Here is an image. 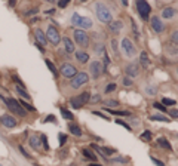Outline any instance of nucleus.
<instances>
[{
	"label": "nucleus",
	"mask_w": 178,
	"mask_h": 166,
	"mask_svg": "<svg viewBox=\"0 0 178 166\" xmlns=\"http://www.w3.org/2000/svg\"><path fill=\"white\" fill-rule=\"evenodd\" d=\"M94 12H95V17L98 18V21L101 24H108L113 21L111 9L105 3H102V2H97L94 5Z\"/></svg>",
	"instance_id": "1"
},
{
	"label": "nucleus",
	"mask_w": 178,
	"mask_h": 166,
	"mask_svg": "<svg viewBox=\"0 0 178 166\" xmlns=\"http://www.w3.org/2000/svg\"><path fill=\"white\" fill-rule=\"evenodd\" d=\"M73 40H74V43H77V46H80L82 49H88L91 45L89 34L86 33V30H82V28H76L73 31Z\"/></svg>",
	"instance_id": "2"
},
{
	"label": "nucleus",
	"mask_w": 178,
	"mask_h": 166,
	"mask_svg": "<svg viewBox=\"0 0 178 166\" xmlns=\"http://www.w3.org/2000/svg\"><path fill=\"white\" fill-rule=\"evenodd\" d=\"M120 50H122V55L129 59L137 56V46L134 45V42L129 37H123L120 40Z\"/></svg>",
	"instance_id": "3"
},
{
	"label": "nucleus",
	"mask_w": 178,
	"mask_h": 166,
	"mask_svg": "<svg viewBox=\"0 0 178 166\" xmlns=\"http://www.w3.org/2000/svg\"><path fill=\"white\" fill-rule=\"evenodd\" d=\"M135 11L144 21H149V18L152 17V6L147 0H135Z\"/></svg>",
	"instance_id": "4"
},
{
	"label": "nucleus",
	"mask_w": 178,
	"mask_h": 166,
	"mask_svg": "<svg viewBox=\"0 0 178 166\" xmlns=\"http://www.w3.org/2000/svg\"><path fill=\"white\" fill-rule=\"evenodd\" d=\"M88 83H89V74H88L86 71H79L76 76H73V77L70 79V88H71L73 91H77V89L83 88V86L88 85Z\"/></svg>",
	"instance_id": "5"
},
{
	"label": "nucleus",
	"mask_w": 178,
	"mask_h": 166,
	"mask_svg": "<svg viewBox=\"0 0 178 166\" xmlns=\"http://www.w3.org/2000/svg\"><path fill=\"white\" fill-rule=\"evenodd\" d=\"M89 101H91V92H89V91H85V92H82V94L70 98V105H71L73 108L79 110V108H83Z\"/></svg>",
	"instance_id": "6"
},
{
	"label": "nucleus",
	"mask_w": 178,
	"mask_h": 166,
	"mask_svg": "<svg viewBox=\"0 0 178 166\" xmlns=\"http://www.w3.org/2000/svg\"><path fill=\"white\" fill-rule=\"evenodd\" d=\"M71 24L77 28H82V30H91L94 27V23L89 17H82L77 12L73 14V17H71Z\"/></svg>",
	"instance_id": "7"
},
{
	"label": "nucleus",
	"mask_w": 178,
	"mask_h": 166,
	"mask_svg": "<svg viewBox=\"0 0 178 166\" xmlns=\"http://www.w3.org/2000/svg\"><path fill=\"white\" fill-rule=\"evenodd\" d=\"M3 101H5L6 107H8L11 111H14L15 114H18V116H21V117H26L27 116L26 108L21 105V102H20L18 99H14V98H3Z\"/></svg>",
	"instance_id": "8"
},
{
	"label": "nucleus",
	"mask_w": 178,
	"mask_h": 166,
	"mask_svg": "<svg viewBox=\"0 0 178 166\" xmlns=\"http://www.w3.org/2000/svg\"><path fill=\"white\" fill-rule=\"evenodd\" d=\"M89 77H92L94 80H97V79H100L102 74H104V65H102V62L100 59H92L91 62H89Z\"/></svg>",
	"instance_id": "9"
},
{
	"label": "nucleus",
	"mask_w": 178,
	"mask_h": 166,
	"mask_svg": "<svg viewBox=\"0 0 178 166\" xmlns=\"http://www.w3.org/2000/svg\"><path fill=\"white\" fill-rule=\"evenodd\" d=\"M150 27L156 34H163L166 31V24L163 23V20L159 15H152L150 17Z\"/></svg>",
	"instance_id": "10"
},
{
	"label": "nucleus",
	"mask_w": 178,
	"mask_h": 166,
	"mask_svg": "<svg viewBox=\"0 0 178 166\" xmlns=\"http://www.w3.org/2000/svg\"><path fill=\"white\" fill-rule=\"evenodd\" d=\"M46 39H48V42L53 45V46H56V45H59V42H61V36H59V31L53 27V25H49L48 27V30H46Z\"/></svg>",
	"instance_id": "11"
},
{
	"label": "nucleus",
	"mask_w": 178,
	"mask_h": 166,
	"mask_svg": "<svg viewBox=\"0 0 178 166\" xmlns=\"http://www.w3.org/2000/svg\"><path fill=\"white\" fill-rule=\"evenodd\" d=\"M123 73H125V76H128V77L135 79V77H138L141 74V67L137 62H128L126 65L123 67Z\"/></svg>",
	"instance_id": "12"
},
{
	"label": "nucleus",
	"mask_w": 178,
	"mask_h": 166,
	"mask_svg": "<svg viewBox=\"0 0 178 166\" xmlns=\"http://www.w3.org/2000/svg\"><path fill=\"white\" fill-rule=\"evenodd\" d=\"M58 71H59V74H61L62 77H65V79H71L73 76L77 74V68L73 64H70V62H64V64L59 67Z\"/></svg>",
	"instance_id": "13"
},
{
	"label": "nucleus",
	"mask_w": 178,
	"mask_h": 166,
	"mask_svg": "<svg viewBox=\"0 0 178 166\" xmlns=\"http://www.w3.org/2000/svg\"><path fill=\"white\" fill-rule=\"evenodd\" d=\"M0 125H2L3 128L12 129V128H15V126L18 125V120L14 117V116H11V114H3V116L0 117Z\"/></svg>",
	"instance_id": "14"
},
{
	"label": "nucleus",
	"mask_w": 178,
	"mask_h": 166,
	"mask_svg": "<svg viewBox=\"0 0 178 166\" xmlns=\"http://www.w3.org/2000/svg\"><path fill=\"white\" fill-rule=\"evenodd\" d=\"M177 14H178V11L174 6H166V8H163L160 11V17L163 20H174L177 17Z\"/></svg>",
	"instance_id": "15"
},
{
	"label": "nucleus",
	"mask_w": 178,
	"mask_h": 166,
	"mask_svg": "<svg viewBox=\"0 0 178 166\" xmlns=\"http://www.w3.org/2000/svg\"><path fill=\"white\" fill-rule=\"evenodd\" d=\"M74 58H76V61L79 64H88L89 62V53L85 50V49H82V50H74Z\"/></svg>",
	"instance_id": "16"
},
{
	"label": "nucleus",
	"mask_w": 178,
	"mask_h": 166,
	"mask_svg": "<svg viewBox=\"0 0 178 166\" xmlns=\"http://www.w3.org/2000/svg\"><path fill=\"white\" fill-rule=\"evenodd\" d=\"M143 94L146 96H156L159 94V86L153 85V83H147V85L143 86Z\"/></svg>",
	"instance_id": "17"
},
{
	"label": "nucleus",
	"mask_w": 178,
	"mask_h": 166,
	"mask_svg": "<svg viewBox=\"0 0 178 166\" xmlns=\"http://www.w3.org/2000/svg\"><path fill=\"white\" fill-rule=\"evenodd\" d=\"M107 25H108V30H110L113 34H119V33L123 30V25H125V24H123V21H120V20H116V21L113 20L111 23H108Z\"/></svg>",
	"instance_id": "18"
},
{
	"label": "nucleus",
	"mask_w": 178,
	"mask_h": 166,
	"mask_svg": "<svg viewBox=\"0 0 178 166\" xmlns=\"http://www.w3.org/2000/svg\"><path fill=\"white\" fill-rule=\"evenodd\" d=\"M104 111H107L108 114H113V116H120V117H132V113L126 111V110H114V108H110V107H104L102 108Z\"/></svg>",
	"instance_id": "19"
},
{
	"label": "nucleus",
	"mask_w": 178,
	"mask_h": 166,
	"mask_svg": "<svg viewBox=\"0 0 178 166\" xmlns=\"http://www.w3.org/2000/svg\"><path fill=\"white\" fill-rule=\"evenodd\" d=\"M34 37H36V42L40 43L42 46H45V45L48 43L46 34H45V31H43L42 28H36V30H34Z\"/></svg>",
	"instance_id": "20"
},
{
	"label": "nucleus",
	"mask_w": 178,
	"mask_h": 166,
	"mask_svg": "<svg viewBox=\"0 0 178 166\" xmlns=\"http://www.w3.org/2000/svg\"><path fill=\"white\" fill-rule=\"evenodd\" d=\"M165 55H166V58L171 59V61H178V47L166 46L165 47Z\"/></svg>",
	"instance_id": "21"
},
{
	"label": "nucleus",
	"mask_w": 178,
	"mask_h": 166,
	"mask_svg": "<svg viewBox=\"0 0 178 166\" xmlns=\"http://www.w3.org/2000/svg\"><path fill=\"white\" fill-rule=\"evenodd\" d=\"M150 65H152L150 56H149L147 50H143V52L140 53V67H143V68H149Z\"/></svg>",
	"instance_id": "22"
},
{
	"label": "nucleus",
	"mask_w": 178,
	"mask_h": 166,
	"mask_svg": "<svg viewBox=\"0 0 178 166\" xmlns=\"http://www.w3.org/2000/svg\"><path fill=\"white\" fill-rule=\"evenodd\" d=\"M62 43H64V49H65V52L67 53H74V42L68 37V36H64L62 37Z\"/></svg>",
	"instance_id": "23"
},
{
	"label": "nucleus",
	"mask_w": 178,
	"mask_h": 166,
	"mask_svg": "<svg viewBox=\"0 0 178 166\" xmlns=\"http://www.w3.org/2000/svg\"><path fill=\"white\" fill-rule=\"evenodd\" d=\"M67 129H68V131H70V134H71V135H74V137H82V135H83L82 128H80L77 123H74V122H70V123H68V126H67Z\"/></svg>",
	"instance_id": "24"
},
{
	"label": "nucleus",
	"mask_w": 178,
	"mask_h": 166,
	"mask_svg": "<svg viewBox=\"0 0 178 166\" xmlns=\"http://www.w3.org/2000/svg\"><path fill=\"white\" fill-rule=\"evenodd\" d=\"M100 156L101 157H110V156H113V154H116L117 153V150L116 148H113V147H105V145H101L100 147Z\"/></svg>",
	"instance_id": "25"
},
{
	"label": "nucleus",
	"mask_w": 178,
	"mask_h": 166,
	"mask_svg": "<svg viewBox=\"0 0 178 166\" xmlns=\"http://www.w3.org/2000/svg\"><path fill=\"white\" fill-rule=\"evenodd\" d=\"M149 119L153 120V122H165V123H169V122H171V119L166 117V116H165L163 113H160V111H159V113H154V114H150Z\"/></svg>",
	"instance_id": "26"
},
{
	"label": "nucleus",
	"mask_w": 178,
	"mask_h": 166,
	"mask_svg": "<svg viewBox=\"0 0 178 166\" xmlns=\"http://www.w3.org/2000/svg\"><path fill=\"white\" fill-rule=\"evenodd\" d=\"M156 142H157V145H159L160 148H165V150H168V151H172V145H171V142L168 141L165 137H159V138L156 140Z\"/></svg>",
	"instance_id": "27"
},
{
	"label": "nucleus",
	"mask_w": 178,
	"mask_h": 166,
	"mask_svg": "<svg viewBox=\"0 0 178 166\" xmlns=\"http://www.w3.org/2000/svg\"><path fill=\"white\" fill-rule=\"evenodd\" d=\"M28 144H30V147H33L36 151H39V150H40V137L31 135L30 140H28Z\"/></svg>",
	"instance_id": "28"
},
{
	"label": "nucleus",
	"mask_w": 178,
	"mask_h": 166,
	"mask_svg": "<svg viewBox=\"0 0 178 166\" xmlns=\"http://www.w3.org/2000/svg\"><path fill=\"white\" fill-rule=\"evenodd\" d=\"M82 154H83L85 159H88V160H91V162H97V156L94 154V151H92L91 148H83V150H82Z\"/></svg>",
	"instance_id": "29"
},
{
	"label": "nucleus",
	"mask_w": 178,
	"mask_h": 166,
	"mask_svg": "<svg viewBox=\"0 0 178 166\" xmlns=\"http://www.w3.org/2000/svg\"><path fill=\"white\" fill-rule=\"evenodd\" d=\"M110 50H111V53H113L116 58L120 56V53H119V46H117V40H116V39H110Z\"/></svg>",
	"instance_id": "30"
},
{
	"label": "nucleus",
	"mask_w": 178,
	"mask_h": 166,
	"mask_svg": "<svg viewBox=\"0 0 178 166\" xmlns=\"http://www.w3.org/2000/svg\"><path fill=\"white\" fill-rule=\"evenodd\" d=\"M45 64H46V67L49 68V71L53 74V77H56V76L59 74V71H58V68H56V65L52 62L51 59H48V58H46V59H45Z\"/></svg>",
	"instance_id": "31"
},
{
	"label": "nucleus",
	"mask_w": 178,
	"mask_h": 166,
	"mask_svg": "<svg viewBox=\"0 0 178 166\" xmlns=\"http://www.w3.org/2000/svg\"><path fill=\"white\" fill-rule=\"evenodd\" d=\"M59 110H61V116L65 119V120H70V122H71V120L74 119V114H73L70 110H67L65 107H59Z\"/></svg>",
	"instance_id": "32"
},
{
	"label": "nucleus",
	"mask_w": 178,
	"mask_h": 166,
	"mask_svg": "<svg viewBox=\"0 0 178 166\" xmlns=\"http://www.w3.org/2000/svg\"><path fill=\"white\" fill-rule=\"evenodd\" d=\"M169 42L172 43V45H177L178 46V28H175V30H172L171 33H169Z\"/></svg>",
	"instance_id": "33"
},
{
	"label": "nucleus",
	"mask_w": 178,
	"mask_h": 166,
	"mask_svg": "<svg viewBox=\"0 0 178 166\" xmlns=\"http://www.w3.org/2000/svg\"><path fill=\"white\" fill-rule=\"evenodd\" d=\"M102 104H104V105H107V107H113V108H116V107H120V102H119L117 99H113V98H108V99H105Z\"/></svg>",
	"instance_id": "34"
},
{
	"label": "nucleus",
	"mask_w": 178,
	"mask_h": 166,
	"mask_svg": "<svg viewBox=\"0 0 178 166\" xmlns=\"http://www.w3.org/2000/svg\"><path fill=\"white\" fill-rule=\"evenodd\" d=\"M117 89V83H114V82H110V83H107V86H105V89H104V94H111V92H114Z\"/></svg>",
	"instance_id": "35"
},
{
	"label": "nucleus",
	"mask_w": 178,
	"mask_h": 166,
	"mask_svg": "<svg viewBox=\"0 0 178 166\" xmlns=\"http://www.w3.org/2000/svg\"><path fill=\"white\" fill-rule=\"evenodd\" d=\"M140 138H141L144 142H150V141H152V138H153V134L149 131V129H146V131L140 135Z\"/></svg>",
	"instance_id": "36"
},
{
	"label": "nucleus",
	"mask_w": 178,
	"mask_h": 166,
	"mask_svg": "<svg viewBox=\"0 0 178 166\" xmlns=\"http://www.w3.org/2000/svg\"><path fill=\"white\" fill-rule=\"evenodd\" d=\"M122 85H123L125 88H132V86H134V79H131V77H128V76H123V77H122Z\"/></svg>",
	"instance_id": "37"
},
{
	"label": "nucleus",
	"mask_w": 178,
	"mask_h": 166,
	"mask_svg": "<svg viewBox=\"0 0 178 166\" xmlns=\"http://www.w3.org/2000/svg\"><path fill=\"white\" fill-rule=\"evenodd\" d=\"M114 122H116L117 125H120V126H123V128H125L126 131H129V132H132V126H131V125L128 123L126 120H122V119H116Z\"/></svg>",
	"instance_id": "38"
},
{
	"label": "nucleus",
	"mask_w": 178,
	"mask_h": 166,
	"mask_svg": "<svg viewBox=\"0 0 178 166\" xmlns=\"http://www.w3.org/2000/svg\"><path fill=\"white\" fill-rule=\"evenodd\" d=\"M160 102H162L163 105H168V107H174V105H177V101L172 99V98H162Z\"/></svg>",
	"instance_id": "39"
},
{
	"label": "nucleus",
	"mask_w": 178,
	"mask_h": 166,
	"mask_svg": "<svg viewBox=\"0 0 178 166\" xmlns=\"http://www.w3.org/2000/svg\"><path fill=\"white\" fill-rule=\"evenodd\" d=\"M20 102H21V105L26 108V111H31V113H36V111H37V108H36V107H33L31 104H28L27 101H20Z\"/></svg>",
	"instance_id": "40"
},
{
	"label": "nucleus",
	"mask_w": 178,
	"mask_h": 166,
	"mask_svg": "<svg viewBox=\"0 0 178 166\" xmlns=\"http://www.w3.org/2000/svg\"><path fill=\"white\" fill-rule=\"evenodd\" d=\"M15 89H17V92H18V95H21V96H23L24 99H30V95H28V92H27V91L24 89V88H21V86H17Z\"/></svg>",
	"instance_id": "41"
},
{
	"label": "nucleus",
	"mask_w": 178,
	"mask_h": 166,
	"mask_svg": "<svg viewBox=\"0 0 178 166\" xmlns=\"http://www.w3.org/2000/svg\"><path fill=\"white\" fill-rule=\"evenodd\" d=\"M153 108H156L160 113H165L166 111V105H163L162 102H153Z\"/></svg>",
	"instance_id": "42"
},
{
	"label": "nucleus",
	"mask_w": 178,
	"mask_h": 166,
	"mask_svg": "<svg viewBox=\"0 0 178 166\" xmlns=\"http://www.w3.org/2000/svg\"><path fill=\"white\" fill-rule=\"evenodd\" d=\"M95 52H97V55H98V56H101V55H104V52H105V46H104V45H100V43H98V45H95Z\"/></svg>",
	"instance_id": "43"
},
{
	"label": "nucleus",
	"mask_w": 178,
	"mask_h": 166,
	"mask_svg": "<svg viewBox=\"0 0 178 166\" xmlns=\"http://www.w3.org/2000/svg\"><path fill=\"white\" fill-rule=\"evenodd\" d=\"M111 162H113V163H123V165H125L126 162H129V159H128V157H120V156H119V157H113Z\"/></svg>",
	"instance_id": "44"
},
{
	"label": "nucleus",
	"mask_w": 178,
	"mask_h": 166,
	"mask_svg": "<svg viewBox=\"0 0 178 166\" xmlns=\"http://www.w3.org/2000/svg\"><path fill=\"white\" fill-rule=\"evenodd\" d=\"M92 114H94V116H98V117H101V119H104V120H107V122H110V120H111V119L108 117L107 114H104V113H101V111H97V110H94V111H92Z\"/></svg>",
	"instance_id": "45"
},
{
	"label": "nucleus",
	"mask_w": 178,
	"mask_h": 166,
	"mask_svg": "<svg viewBox=\"0 0 178 166\" xmlns=\"http://www.w3.org/2000/svg\"><path fill=\"white\" fill-rule=\"evenodd\" d=\"M40 142L43 144V148H45V150L48 151V150H49V144H48V137H46L45 134H43V135L40 137Z\"/></svg>",
	"instance_id": "46"
},
{
	"label": "nucleus",
	"mask_w": 178,
	"mask_h": 166,
	"mask_svg": "<svg viewBox=\"0 0 178 166\" xmlns=\"http://www.w3.org/2000/svg\"><path fill=\"white\" fill-rule=\"evenodd\" d=\"M70 2H71V0H58V8H59V9H65V8L70 5Z\"/></svg>",
	"instance_id": "47"
},
{
	"label": "nucleus",
	"mask_w": 178,
	"mask_h": 166,
	"mask_svg": "<svg viewBox=\"0 0 178 166\" xmlns=\"http://www.w3.org/2000/svg\"><path fill=\"white\" fill-rule=\"evenodd\" d=\"M58 140H59V145H61V147H62V145H64V144H65V142H67V135H65V134H62V132H61V134H59V135H58Z\"/></svg>",
	"instance_id": "48"
},
{
	"label": "nucleus",
	"mask_w": 178,
	"mask_h": 166,
	"mask_svg": "<svg viewBox=\"0 0 178 166\" xmlns=\"http://www.w3.org/2000/svg\"><path fill=\"white\" fill-rule=\"evenodd\" d=\"M169 117L178 119V110H177V108H174V107H172V108L169 110Z\"/></svg>",
	"instance_id": "49"
},
{
	"label": "nucleus",
	"mask_w": 178,
	"mask_h": 166,
	"mask_svg": "<svg viewBox=\"0 0 178 166\" xmlns=\"http://www.w3.org/2000/svg\"><path fill=\"white\" fill-rule=\"evenodd\" d=\"M150 159H152V162L154 163L156 166H165V163L162 162V160H159V159H156L154 156H150Z\"/></svg>",
	"instance_id": "50"
},
{
	"label": "nucleus",
	"mask_w": 178,
	"mask_h": 166,
	"mask_svg": "<svg viewBox=\"0 0 178 166\" xmlns=\"http://www.w3.org/2000/svg\"><path fill=\"white\" fill-rule=\"evenodd\" d=\"M45 123H56V117L53 116V114H49L46 120H45Z\"/></svg>",
	"instance_id": "51"
},
{
	"label": "nucleus",
	"mask_w": 178,
	"mask_h": 166,
	"mask_svg": "<svg viewBox=\"0 0 178 166\" xmlns=\"http://www.w3.org/2000/svg\"><path fill=\"white\" fill-rule=\"evenodd\" d=\"M100 101H101V94H97L95 96L91 95V101L89 102H100Z\"/></svg>",
	"instance_id": "52"
},
{
	"label": "nucleus",
	"mask_w": 178,
	"mask_h": 166,
	"mask_svg": "<svg viewBox=\"0 0 178 166\" xmlns=\"http://www.w3.org/2000/svg\"><path fill=\"white\" fill-rule=\"evenodd\" d=\"M18 150H20V151L23 153V156H24V157H27V159H30V154L27 153V151H26V148H24L23 145H18Z\"/></svg>",
	"instance_id": "53"
},
{
	"label": "nucleus",
	"mask_w": 178,
	"mask_h": 166,
	"mask_svg": "<svg viewBox=\"0 0 178 166\" xmlns=\"http://www.w3.org/2000/svg\"><path fill=\"white\" fill-rule=\"evenodd\" d=\"M36 47H37V49H39V50H40V52H42V53H43V52H45V47L42 46V45H40V43H37V42H36Z\"/></svg>",
	"instance_id": "54"
},
{
	"label": "nucleus",
	"mask_w": 178,
	"mask_h": 166,
	"mask_svg": "<svg viewBox=\"0 0 178 166\" xmlns=\"http://www.w3.org/2000/svg\"><path fill=\"white\" fill-rule=\"evenodd\" d=\"M119 2H120V5H122L123 8H128V5H129V2H128V0H119Z\"/></svg>",
	"instance_id": "55"
},
{
	"label": "nucleus",
	"mask_w": 178,
	"mask_h": 166,
	"mask_svg": "<svg viewBox=\"0 0 178 166\" xmlns=\"http://www.w3.org/2000/svg\"><path fill=\"white\" fill-rule=\"evenodd\" d=\"M34 14H37V9H33V11H28L27 12V15H34Z\"/></svg>",
	"instance_id": "56"
},
{
	"label": "nucleus",
	"mask_w": 178,
	"mask_h": 166,
	"mask_svg": "<svg viewBox=\"0 0 178 166\" xmlns=\"http://www.w3.org/2000/svg\"><path fill=\"white\" fill-rule=\"evenodd\" d=\"M89 166H104V165H100V163H97V162H91Z\"/></svg>",
	"instance_id": "57"
},
{
	"label": "nucleus",
	"mask_w": 178,
	"mask_h": 166,
	"mask_svg": "<svg viewBox=\"0 0 178 166\" xmlns=\"http://www.w3.org/2000/svg\"><path fill=\"white\" fill-rule=\"evenodd\" d=\"M46 14H49V15L55 14V9H49V11H46Z\"/></svg>",
	"instance_id": "58"
},
{
	"label": "nucleus",
	"mask_w": 178,
	"mask_h": 166,
	"mask_svg": "<svg viewBox=\"0 0 178 166\" xmlns=\"http://www.w3.org/2000/svg\"><path fill=\"white\" fill-rule=\"evenodd\" d=\"M9 6H15V0H9Z\"/></svg>",
	"instance_id": "59"
},
{
	"label": "nucleus",
	"mask_w": 178,
	"mask_h": 166,
	"mask_svg": "<svg viewBox=\"0 0 178 166\" xmlns=\"http://www.w3.org/2000/svg\"><path fill=\"white\" fill-rule=\"evenodd\" d=\"M48 3H53V2H56V0H46Z\"/></svg>",
	"instance_id": "60"
},
{
	"label": "nucleus",
	"mask_w": 178,
	"mask_h": 166,
	"mask_svg": "<svg viewBox=\"0 0 178 166\" xmlns=\"http://www.w3.org/2000/svg\"><path fill=\"white\" fill-rule=\"evenodd\" d=\"M175 74H177V77H178V67L175 68Z\"/></svg>",
	"instance_id": "61"
},
{
	"label": "nucleus",
	"mask_w": 178,
	"mask_h": 166,
	"mask_svg": "<svg viewBox=\"0 0 178 166\" xmlns=\"http://www.w3.org/2000/svg\"><path fill=\"white\" fill-rule=\"evenodd\" d=\"M80 2H82V3H85V2H88V0H80Z\"/></svg>",
	"instance_id": "62"
},
{
	"label": "nucleus",
	"mask_w": 178,
	"mask_h": 166,
	"mask_svg": "<svg viewBox=\"0 0 178 166\" xmlns=\"http://www.w3.org/2000/svg\"><path fill=\"white\" fill-rule=\"evenodd\" d=\"M0 99H3V95H0Z\"/></svg>",
	"instance_id": "63"
},
{
	"label": "nucleus",
	"mask_w": 178,
	"mask_h": 166,
	"mask_svg": "<svg viewBox=\"0 0 178 166\" xmlns=\"http://www.w3.org/2000/svg\"><path fill=\"white\" fill-rule=\"evenodd\" d=\"M0 166H2V165H0Z\"/></svg>",
	"instance_id": "64"
}]
</instances>
